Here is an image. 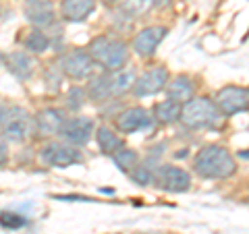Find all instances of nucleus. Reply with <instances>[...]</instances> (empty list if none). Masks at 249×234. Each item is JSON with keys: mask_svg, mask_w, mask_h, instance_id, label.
<instances>
[{"mask_svg": "<svg viewBox=\"0 0 249 234\" xmlns=\"http://www.w3.org/2000/svg\"><path fill=\"white\" fill-rule=\"evenodd\" d=\"M193 170L201 178H229L235 174L237 164L227 147L204 145L193 160Z\"/></svg>", "mask_w": 249, "mask_h": 234, "instance_id": "nucleus-1", "label": "nucleus"}, {"mask_svg": "<svg viewBox=\"0 0 249 234\" xmlns=\"http://www.w3.org/2000/svg\"><path fill=\"white\" fill-rule=\"evenodd\" d=\"M88 52L93 58V62L104 67L106 71H121L129 56L127 44L116 40V37H108V35L96 37V40L89 44Z\"/></svg>", "mask_w": 249, "mask_h": 234, "instance_id": "nucleus-2", "label": "nucleus"}, {"mask_svg": "<svg viewBox=\"0 0 249 234\" xmlns=\"http://www.w3.org/2000/svg\"><path fill=\"white\" fill-rule=\"evenodd\" d=\"M222 112L218 110V106L214 100L208 98H196L189 100L187 104H183L181 120L185 127L189 129H212L220 122Z\"/></svg>", "mask_w": 249, "mask_h": 234, "instance_id": "nucleus-3", "label": "nucleus"}, {"mask_svg": "<svg viewBox=\"0 0 249 234\" xmlns=\"http://www.w3.org/2000/svg\"><path fill=\"white\" fill-rule=\"evenodd\" d=\"M154 183L166 193H185L191 189V174L173 164H162L154 172Z\"/></svg>", "mask_w": 249, "mask_h": 234, "instance_id": "nucleus-4", "label": "nucleus"}, {"mask_svg": "<svg viewBox=\"0 0 249 234\" xmlns=\"http://www.w3.org/2000/svg\"><path fill=\"white\" fill-rule=\"evenodd\" d=\"M40 158L44 164H48L52 168H69L73 164H79L83 162V155H81V150H77V145H71V143H48L42 150Z\"/></svg>", "mask_w": 249, "mask_h": 234, "instance_id": "nucleus-5", "label": "nucleus"}, {"mask_svg": "<svg viewBox=\"0 0 249 234\" xmlns=\"http://www.w3.org/2000/svg\"><path fill=\"white\" fill-rule=\"evenodd\" d=\"M216 106L218 110L227 116H232L237 112H247L249 110V89L247 87H237V85H227L216 93Z\"/></svg>", "mask_w": 249, "mask_h": 234, "instance_id": "nucleus-6", "label": "nucleus"}, {"mask_svg": "<svg viewBox=\"0 0 249 234\" xmlns=\"http://www.w3.org/2000/svg\"><path fill=\"white\" fill-rule=\"evenodd\" d=\"M93 58L89 56V52H83V50H71L67 52L65 56L60 58V65L58 68L67 77H71L75 81H81V79H89L91 73H93Z\"/></svg>", "mask_w": 249, "mask_h": 234, "instance_id": "nucleus-7", "label": "nucleus"}, {"mask_svg": "<svg viewBox=\"0 0 249 234\" xmlns=\"http://www.w3.org/2000/svg\"><path fill=\"white\" fill-rule=\"evenodd\" d=\"M29 131H31V122H29V116L23 108H13L9 110L2 124V137L6 141H13V143H21L29 137Z\"/></svg>", "mask_w": 249, "mask_h": 234, "instance_id": "nucleus-8", "label": "nucleus"}, {"mask_svg": "<svg viewBox=\"0 0 249 234\" xmlns=\"http://www.w3.org/2000/svg\"><path fill=\"white\" fill-rule=\"evenodd\" d=\"M168 85V71L164 67H154L150 71H145L133 85V93L137 98H147L156 96Z\"/></svg>", "mask_w": 249, "mask_h": 234, "instance_id": "nucleus-9", "label": "nucleus"}, {"mask_svg": "<svg viewBox=\"0 0 249 234\" xmlns=\"http://www.w3.org/2000/svg\"><path fill=\"white\" fill-rule=\"evenodd\" d=\"M93 131H96V124H93L91 118H88V116H73V118H67L60 135L65 137L67 143L79 147L89 141Z\"/></svg>", "mask_w": 249, "mask_h": 234, "instance_id": "nucleus-10", "label": "nucleus"}, {"mask_svg": "<svg viewBox=\"0 0 249 234\" xmlns=\"http://www.w3.org/2000/svg\"><path fill=\"white\" fill-rule=\"evenodd\" d=\"M168 33V29L166 27H158V25H154V27H145L142 29L139 33L133 37V50L137 56H142V58H150L154 56V52L158 50V46L160 42L166 37Z\"/></svg>", "mask_w": 249, "mask_h": 234, "instance_id": "nucleus-11", "label": "nucleus"}, {"mask_svg": "<svg viewBox=\"0 0 249 234\" xmlns=\"http://www.w3.org/2000/svg\"><path fill=\"white\" fill-rule=\"evenodd\" d=\"M23 15L36 27H48L56 19L54 4L50 0H23Z\"/></svg>", "mask_w": 249, "mask_h": 234, "instance_id": "nucleus-12", "label": "nucleus"}, {"mask_svg": "<svg viewBox=\"0 0 249 234\" xmlns=\"http://www.w3.org/2000/svg\"><path fill=\"white\" fill-rule=\"evenodd\" d=\"M152 124V116L145 108H127L123 110L119 116H116V127H119L121 133H137L142 129H147Z\"/></svg>", "mask_w": 249, "mask_h": 234, "instance_id": "nucleus-13", "label": "nucleus"}, {"mask_svg": "<svg viewBox=\"0 0 249 234\" xmlns=\"http://www.w3.org/2000/svg\"><path fill=\"white\" fill-rule=\"evenodd\" d=\"M96 11V0H62L60 15L69 23H81Z\"/></svg>", "mask_w": 249, "mask_h": 234, "instance_id": "nucleus-14", "label": "nucleus"}, {"mask_svg": "<svg viewBox=\"0 0 249 234\" xmlns=\"http://www.w3.org/2000/svg\"><path fill=\"white\" fill-rule=\"evenodd\" d=\"M65 122H67V116L62 110H58V108H46V110H42L36 118L37 131H40L42 135H48V137L60 135Z\"/></svg>", "mask_w": 249, "mask_h": 234, "instance_id": "nucleus-15", "label": "nucleus"}, {"mask_svg": "<svg viewBox=\"0 0 249 234\" xmlns=\"http://www.w3.org/2000/svg\"><path fill=\"white\" fill-rule=\"evenodd\" d=\"M4 62H6V68H9V71L21 81L31 79V75H34V71H36V60L31 58L29 52H25V50L11 52Z\"/></svg>", "mask_w": 249, "mask_h": 234, "instance_id": "nucleus-16", "label": "nucleus"}, {"mask_svg": "<svg viewBox=\"0 0 249 234\" xmlns=\"http://www.w3.org/2000/svg\"><path fill=\"white\" fill-rule=\"evenodd\" d=\"M116 96L114 89V73L108 71L98 77H93L88 85V98H91L93 102H104V100Z\"/></svg>", "mask_w": 249, "mask_h": 234, "instance_id": "nucleus-17", "label": "nucleus"}, {"mask_svg": "<svg viewBox=\"0 0 249 234\" xmlns=\"http://www.w3.org/2000/svg\"><path fill=\"white\" fill-rule=\"evenodd\" d=\"M168 98L177 100L181 104H187L189 100H193V93H196V83H193L191 77L187 75H178L173 81H168Z\"/></svg>", "mask_w": 249, "mask_h": 234, "instance_id": "nucleus-18", "label": "nucleus"}, {"mask_svg": "<svg viewBox=\"0 0 249 234\" xmlns=\"http://www.w3.org/2000/svg\"><path fill=\"white\" fill-rule=\"evenodd\" d=\"M181 112H183V104L170 98L154 106V118L162 124H173L177 120H181Z\"/></svg>", "mask_w": 249, "mask_h": 234, "instance_id": "nucleus-19", "label": "nucleus"}, {"mask_svg": "<svg viewBox=\"0 0 249 234\" xmlns=\"http://www.w3.org/2000/svg\"><path fill=\"white\" fill-rule=\"evenodd\" d=\"M154 6V0H119V11L124 19H139L147 15Z\"/></svg>", "mask_w": 249, "mask_h": 234, "instance_id": "nucleus-20", "label": "nucleus"}, {"mask_svg": "<svg viewBox=\"0 0 249 234\" xmlns=\"http://www.w3.org/2000/svg\"><path fill=\"white\" fill-rule=\"evenodd\" d=\"M96 139H98L100 150H102L104 153H108V155H112L114 151H119L121 147H124L123 139H121V137H116L108 127H100L98 133H96Z\"/></svg>", "mask_w": 249, "mask_h": 234, "instance_id": "nucleus-21", "label": "nucleus"}, {"mask_svg": "<svg viewBox=\"0 0 249 234\" xmlns=\"http://www.w3.org/2000/svg\"><path fill=\"white\" fill-rule=\"evenodd\" d=\"M25 50L31 52V54H42L50 48V40H48V35L44 33V31L40 27H36V29H31L29 33L25 35Z\"/></svg>", "mask_w": 249, "mask_h": 234, "instance_id": "nucleus-22", "label": "nucleus"}, {"mask_svg": "<svg viewBox=\"0 0 249 234\" xmlns=\"http://www.w3.org/2000/svg\"><path fill=\"white\" fill-rule=\"evenodd\" d=\"M112 160H114L116 166H119V170H123V172H127V174H131L139 166V164H137L139 162L137 151L129 150V147H121L119 151H114L112 153Z\"/></svg>", "mask_w": 249, "mask_h": 234, "instance_id": "nucleus-23", "label": "nucleus"}, {"mask_svg": "<svg viewBox=\"0 0 249 234\" xmlns=\"http://www.w3.org/2000/svg\"><path fill=\"white\" fill-rule=\"evenodd\" d=\"M85 100H88V96H85V91L81 87H71V91H69V96H67L69 110H79L85 104Z\"/></svg>", "mask_w": 249, "mask_h": 234, "instance_id": "nucleus-24", "label": "nucleus"}, {"mask_svg": "<svg viewBox=\"0 0 249 234\" xmlns=\"http://www.w3.org/2000/svg\"><path fill=\"white\" fill-rule=\"evenodd\" d=\"M131 178H133V183H137V184H150V183H154V172L150 166H137L133 172H131Z\"/></svg>", "mask_w": 249, "mask_h": 234, "instance_id": "nucleus-25", "label": "nucleus"}, {"mask_svg": "<svg viewBox=\"0 0 249 234\" xmlns=\"http://www.w3.org/2000/svg\"><path fill=\"white\" fill-rule=\"evenodd\" d=\"M0 224L4 226V228H21V226H25V217L19 216V214H2L0 216Z\"/></svg>", "mask_w": 249, "mask_h": 234, "instance_id": "nucleus-26", "label": "nucleus"}, {"mask_svg": "<svg viewBox=\"0 0 249 234\" xmlns=\"http://www.w3.org/2000/svg\"><path fill=\"white\" fill-rule=\"evenodd\" d=\"M9 162V145H6V139L0 137V166Z\"/></svg>", "mask_w": 249, "mask_h": 234, "instance_id": "nucleus-27", "label": "nucleus"}, {"mask_svg": "<svg viewBox=\"0 0 249 234\" xmlns=\"http://www.w3.org/2000/svg\"><path fill=\"white\" fill-rule=\"evenodd\" d=\"M6 114H9V110L0 104V124H4V118H6Z\"/></svg>", "mask_w": 249, "mask_h": 234, "instance_id": "nucleus-28", "label": "nucleus"}, {"mask_svg": "<svg viewBox=\"0 0 249 234\" xmlns=\"http://www.w3.org/2000/svg\"><path fill=\"white\" fill-rule=\"evenodd\" d=\"M154 4H156V6H168L170 0H154Z\"/></svg>", "mask_w": 249, "mask_h": 234, "instance_id": "nucleus-29", "label": "nucleus"}, {"mask_svg": "<svg viewBox=\"0 0 249 234\" xmlns=\"http://www.w3.org/2000/svg\"><path fill=\"white\" fill-rule=\"evenodd\" d=\"M239 155L241 158H245V160H249V151H239Z\"/></svg>", "mask_w": 249, "mask_h": 234, "instance_id": "nucleus-30", "label": "nucleus"}, {"mask_svg": "<svg viewBox=\"0 0 249 234\" xmlns=\"http://www.w3.org/2000/svg\"><path fill=\"white\" fill-rule=\"evenodd\" d=\"M4 60H6V56H4V54H2V52H0V67H2V65H4Z\"/></svg>", "mask_w": 249, "mask_h": 234, "instance_id": "nucleus-31", "label": "nucleus"}, {"mask_svg": "<svg viewBox=\"0 0 249 234\" xmlns=\"http://www.w3.org/2000/svg\"><path fill=\"white\" fill-rule=\"evenodd\" d=\"M106 4H114V2H119V0H104Z\"/></svg>", "mask_w": 249, "mask_h": 234, "instance_id": "nucleus-32", "label": "nucleus"}]
</instances>
